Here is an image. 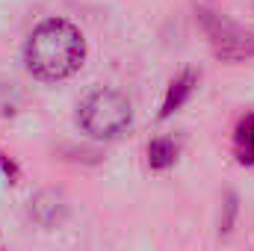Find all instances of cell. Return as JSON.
<instances>
[{"label": "cell", "instance_id": "2", "mask_svg": "<svg viewBox=\"0 0 254 251\" xmlns=\"http://www.w3.org/2000/svg\"><path fill=\"white\" fill-rule=\"evenodd\" d=\"M130 119H133L130 101L116 89L92 92L80 104V113H77V125L92 139H116V136H122L130 127Z\"/></svg>", "mask_w": 254, "mask_h": 251}, {"label": "cell", "instance_id": "3", "mask_svg": "<svg viewBox=\"0 0 254 251\" xmlns=\"http://www.w3.org/2000/svg\"><path fill=\"white\" fill-rule=\"evenodd\" d=\"M198 24L213 48V54L225 63H246L254 57V36L240 27L237 21H231L222 12L213 9H198Z\"/></svg>", "mask_w": 254, "mask_h": 251}, {"label": "cell", "instance_id": "1", "mask_svg": "<svg viewBox=\"0 0 254 251\" xmlns=\"http://www.w3.org/2000/svg\"><path fill=\"white\" fill-rule=\"evenodd\" d=\"M24 60L39 80L57 83V80L71 77L83 65L86 39L74 24H68L63 18L42 21L24 45Z\"/></svg>", "mask_w": 254, "mask_h": 251}, {"label": "cell", "instance_id": "6", "mask_svg": "<svg viewBox=\"0 0 254 251\" xmlns=\"http://www.w3.org/2000/svg\"><path fill=\"white\" fill-rule=\"evenodd\" d=\"M175 160H178V145H175V139L160 136V139H154V142L148 145V166H151L154 172L172 169Z\"/></svg>", "mask_w": 254, "mask_h": 251}, {"label": "cell", "instance_id": "5", "mask_svg": "<svg viewBox=\"0 0 254 251\" xmlns=\"http://www.w3.org/2000/svg\"><path fill=\"white\" fill-rule=\"evenodd\" d=\"M234 154L240 166H254V113L243 116L234 133Z\"/></svg>", "mask_w": 254, "mask_h": 251}, {"label": "cell", "instance_id": "4", "mask_svg": "<svg viewBox=\"0 0 254 251\" xmlns=\"http://www.w3.org/2000/svg\"><path fill=\"white\" fill-rule=\"evenodd\" d=\"M195 83H198V74H195V71H184L178 80H172V86H169V92H166V101H163L160 119H169L172 113H178V110L190 101V95L195 92Z\"/></svg>", "mask_w": 254, "mask_h": 251}]
</instances>
